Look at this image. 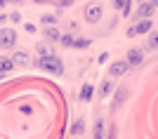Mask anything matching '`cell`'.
I'll return each mask as SVG.
<instances>
[{
	"label": "cell",
	"instance_id": "obj_16",
	"mask_svg": "<svg viewBox=\"0 0 158 139\" xmlns=\"http://www.w3.org/2000/svg\"><path fill=\"white\" fill-rule=\"evenodd\" d=\"M71 132L76 134V137H80V134L85 132V118H78V120H73V125H71Z\"/></svg>",
	"mask_w": 158,
	"mask_h": 139
},
{
	"label": "cell",
	"instance_id": "obj_28",
	"mask_svg": "<svg viewBox=\"0 0 158 139\" xmlns=\"http://www.w3.org/2000/svg\"><path fill=\"white\" fill-rule=\"evenodd\" d=\"M35 5H54V0H33Z\"/></svg>",
	"mask_w": 158,
	"mask_h": 139
},
{
	"label": "cell",
	"instance_id": "obj_3",
	"mask_svg": "<svg viewBox=\"0 0 158 139\" xmlns=\"http://www.w3.org/2000/svg\"><path fill=\"white\" fill-rule=\"evenodd\" d=\"M17 28H0V47L2 50H14L17 47Z\"/></svg>",
	"mask_w": 158,
	"mask_h": 139
},
{
	"label": "cell",
	"instance_id": "obj_8",
	"mask_svg": "<svg viewBox=\"0 0 158 139\" xmlns=\"http://www.w3.org/2000/svg\"><path fill=\"white\" fill-rule=\"evenodd\" d=\"M142 50H144V52H156L158 50V31H149V33H146Z\"/></svg>",
	"mask_w": 158,
	"mask_h": 139
},
{
	"label": "cell",
	"instance_id": "obj_24",
	"mask_svg": "<svg viewBox=\"0 0 158 139\" xmlns=\"http://www.w3.org/2000/svg\"><path fill=\"white\" fill-rule=\"evenodd\" d=\"M132 12V0H125V7H123V17H130Z\"/></svg>",
	"mask_w": 158,
	"mask_h": 139
},
{
	"label": "cell",
	"instance_id": "obj_14",
	"mask_svg": "<svg viewBox=\"0 0 158 139\" xmlns=\"http://www.w3.org/2000/svg\"><path fill=\"white\" fill-rule=\"evenodd\" d=\"M92 94H94V85L92 83H85L83 90H80V101H92Z\"/></svg>",
	"mask_w": 158,
	"mask_h": 139
},
{
	"label": "cell",
	"instance_id": "obj_22",
	"mask_svg": "<svg viewBox=\"0 0 158 139\" xmlns=\"http://www.w3.org/2000/svg\"><path fill=\"white\" fill-rule=\"evenodd\" d=\"M104 139H118V127H116V123H111V127L106 130V137Z\"/></svg>",
	"mask_w": 158,
	"mask_h": 139
},
{
	"label": "cell",
	"instance_id": "obj_18",
	"mask_svg": "<svg viewBox=\"0 0 158 139\" xmlns=\"http://www.w3.org/2000/svg\"><path fill=\"white\" fill-rule=\"evenodd\" d=\"M90 45H92V40H90V38H76V40H73V50H87Z\"/></svg>",
	"mask_w": 158,
	"mask_h": 139
},
{
	"label": "cell",
	"instance_id": "obj_10",
	"mask_svg": "<svg viewBox=\"0 0 158 139\" xmlns=\"http://www.w3.org/2000/svg\"><path fill=\"white\" fill-rule=\"evenodd\" d=\"M135 28H137V35H146L149 31H153V19H139Z\"/></svg>",
	"mask_w": 158,
	"mask_h": 139
},
{
	"label": "cell",
	"instance_id": "obj_11",
	"mask_svg": "<svg viewBox=\"0 0 158 139\" xmlns=\"http://www.w3.org/2000/svg\"><path fill=\"white\" fill-rule=\"evenodd\" d=\"M43 33H45V40L47 43H59V38H61V33H59V28L57 26H45V31H43Z\"/></svg>",
	"mask_w": 158,
	"mask_h": 139
},
{
	"label": "cell",
	"instance_id": "obj_13",
	"mask_svg": "<svg viewBox=\"0 0 158 139\" xmlns=\"http://www.w3.org/2000/svg\"><path fill=\"white\" fill-rule=\"evenodd\" d=\"M113 90H116V85H113V78H106L104 83H102V87H99V97H109Z\"/></svg>",
	"mask_w": 158,
	"mask_h": 139
},
{
	"label": "cell",
	"instance_id": "obj_7",
	"mask_svg": "<svg viewBox=\"0 0 158 139\" xmlns=\"http://www.w3.org/2000/svg\"><path fill=\"white\" fill-rule=\"evenodd\" d=\"M127 66H139V64H142V61H144V50H142V47H132V50H127Z\"/></svg>",
	"mask_w": 158,
	"mask_h": 139
},
{
	"label": "cell",
	"instance_id": "obj_29",
	"mask_svg": "<svg viewBox=\"0 0 158 139\" xmlns=\"http://www.w3.org/2000/svg\"><path fill=\"white\" fill-rule=\"evenodd\" d=\"M135 35H137V28L130 26V28H127V38H135Z\"/></svg>",
	"mask_w": 158,
	"mask_h": 139
},
{
	"label": "cell",
	"instance_id": "obj_2",
	"mask_svg": "<svg viewBox=\"0 0 158 139\" xmlns=\"http://www.w3.org/2000/svg\"><path fill=\"white\" fill-rule=\"evenodd\" d=\"M102 14H104V10H102L99 2H87L85 10H83V19H85L87 24H99V21H102Z\"/></svg>",
	"mask_w": 158,
	"mask_h": 139
},
{
	"label": "cell",
	"instance_id": "obj_4",
	"mask_svg": "<svg viewBox=\"0 0 158 139\" xmlns=\"http://www.w3.org/2000/svg\"><path fill=\"white\" fill-rule=\"evenodd\" d=\"M127 97H130V87L127 85H120V87H116L113 90V101H111V111L116 113L120 108V106L127 101Z\"/></svg>",
	"mask_w": 158,
	"mask_h": 139
},
{
	"label": "cell",
	"instance_id": "obj_26",
	"mask_svg": "<svg viewBox=\"0 0 158 139\" xmlns=\"http://www.w3.org/2000/svg\"><path fill=\"white\" fill-rule=\"evenodd\" d=\"M113 7H116V10H120V12H123V7H125V0H113Z\"/></svg>",
	"mask_w": 158,
	"mask_h": 139
},
{
	"label": "cell",
	"instance_id": "obj_6",
	"mask_svg": "<svg viewBox=\"0 0 158 139\" xmlns=\"http://www.w3.org/2000/svg\"><path fill=\"white\" fill-rule=\"evenodd\" d=\"M127 71H130V66H127V61H125V59L113 61L111 66H109V78H120V76H125Z\"/></svg>",
	"mask_w": 158,
	"mask_h": 139
},
{
	"label": "cell",
	"instance_id": "obj_23",
	"mask_svg": "<svg viewBox=\"0 0 158 139\" xmlns=\"http://www.w3.org/2000/svg\"><path fill=\"white\" fill-rule=\"evenodd\" d=\"M7 21H14V24H19V21H21V14H19V12H12V14H7Z\"/></svg>",
	"mask_w": 158,
	"mask_h": 139
},
{
	"label": "cell",
	"instance_id": "obj_12",
	"mask_svg": "<svg viewBox=\"0 0 158 139\" xmlns=\"http://www.w3.org/2000/svg\"><path fill=\"white\" fill-rule=\"evenodd\" d=\"M104 137H106V123H104V118H97V120H94L92 139H104Z\"/></svg>",
	"mask_w": 158,
	"mask_h": 139
},
{
	"label": "cell",
	"instance_id": "obj_9",
	"mask_svg": "<svg viewBox=\"0 0 158 139\" xmlns=\"http://www.w3.org/2000/svg\"><path fill=\"white\" fill-rule=\"evenodd\" d=\"M153 12H156V7H153L149 0H144V2L139 5V10H137V19H151Z\"/></svg>",
	"mask_w": 158,
	"mask_h": 139
},
{
	"label": "cell",
	"instance_id": "obj_21",
	"mask_svg": "<svg viewBox=\"0 0 158 139\" xmlns=\"http://www.w3.org/2000/svg\"><path fill=\"white\" fill-rule=\"evenodd\" d=\"M35 52H38L40 57H45V54H52V50L47 47V43H38V45H35Z\"/></svg>",
	"mask_w": 158,
	"mask_h": 139
},
{
	"label": "cell",
	"instance_id": "obj_25",
	"mask_svg": "<svg viewBox=\"0 0 158 139\" xmlns=\"http://www.w3.org/2000/svg\"><path fill=\"white\" fill-rule=\"evenodd\" d=\"M24 31H26V33H35L38 28H35V24H31V21H28V24H24Z\"/></svg>",
	"mask_w": 158,
	"mask_h": 139
},
{
	"label": "cell",
	"instance_id": "obj_1",
	"mask_svg": "<svg viewBox=\"0 0 158 139\" xmlns=\"http://www.w3.org/2000/svg\"><path fill=\"white\" fill-rule=\"evenodd\" d=\"M35 68L47 71V73H52V76H64V61H61L54 52L45 54V57H40V59H35Z\"/></svg>",
	"mask_w": 158,
	"mask_h": 139
},
{
	"label": "cell",
	"instance_id": "obj_19",
	"mask_svg": "<svg viewBox=\"0 0 158 139\" xmlns=\"http://www.w3.org/2000/svg\"><path fill=\"white\" fill-rule=\"evenodd\" d=\"M73 33H61V38H59V45L61 47H73Z\"/></svg>",
	"mask_w": 158,
	"mask_h": 139
},
{
	"label": "cell",
	"instance_id": "obj_27",
	"mask_svg": "<svg viewBox=\"0 0 158 139\" xmlns=\"http://www.w3.org/2000/svg\"><path fill=\"white\" fill-rule=\"evenodd\" d=\"M97 61H99V64H106V61H109V52H102Z\"/></svg>",
	"mask_w": 158,
	"mask_h": 139
},
{
	"label": "cell",
	"instance_id": "obj_15",
	"mask_svg": "<svg viewBox=\"0 0 158 139\" xmlns=\"http://www.w3.org/2000/svg\"><path fill=\"white\" fill-rule=\"evenodd\" d=\"M57 19H59L57 12H45L43 17H40V21H43L45 26H57Z\"/></svg>",
	"mask_w": 158,
	"mask_h": 139
},
{
	"label": "cell",
	"instance_id": "obj_17",
	"mask_svg": "<svg viewBox=\"0 0 158 139\" xmlns=\"http://www.w3.org/2000/svg\"><path fill=\"white\" fill-rule=\"evenodd\" d=\"M14 71V61L10 57H0V73H10Z\"/></svg>",
	"mask_w": 158,
	"mask_h": 139
},
{
	"label": "cell",
	"instance_id": "obj_20",
	"mask_svg": "<svg viewBox=\"0 0 158 139\" xmlns=\"http://www.w3.org/2000/svg\"><path fill=\"white\" fill-rule=\"evenodd\" d=\"M73 0H54V7H57V14L61 12V10H66V7H71Z\"/></svg>",
	"mask_w": 158,
	"mask_h": 139
},
{
	"label": "cell",
	"instance_id": "obj_5",
	"mask_svg": "<svg viewBox=\"0 0 158 139\" xmlns=\"http://www.w3.org/2000/svg\"><path fill=\"white\" fill-rule=\"evenodd\" d=\"M10 59L14 61V68H28L31 66V54L26 50H14Z\"/></svg>",
	"mask_w": 158,
	"mask_h": 139
},
{
	"label": "cell",
	"instance_id": "obj_30",
	"mask_svg": "<svg viewBox=\"0 0 158 139\" xmlns=\"http://www.w3.org/2000/svg\"><path fill=\"white\" fill-rule=\"evenodd\" d=\"M149 2H151V5H153V7H158V0H149Z\"/></svg>",
	"mask_w": 158,
	"mask_h": 139
},
{
	"label": "cell",
	"instance_id": "obj_31",
	"mask_svg": "<svg viewBox=\"0 0 158 139\" xmlns=\"http://www.w3.org/2000/svg\"><path fill=\"white\" fill-rule=\"evenodd\" d=\"M0 50H2V47H0Z\"/></svg>",
	"mask_w": 158,
	"mask_h": 139
}]
</instances>
